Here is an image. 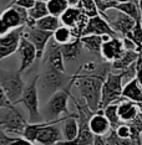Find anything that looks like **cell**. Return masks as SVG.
I'll return each instance as SVG.
<instances>
[{
    "label": "cell",
    "mask_w": 142,
    "mask_h": 145,
    "mask_svg": "<svg viewBox=\"0 0 142 145\" xmlns=\"http://www.w3.org/2000/svg\"><path fill=\"white\" fill-rule=\"evenodd\" d=\"M0 1H1V4H4V5H5V4L9 5V4H10V3L13 1V0H0Z\"/></svg>",
    "instance_id": "42"
},
{
    "label": "cell",
    "mask_w": 142,
    "mask_h": 145,
    "mask_svg": "<svg viewBox=\"0 0 142 145\" xmlns=\"http://www.w3.org/2000/svg\"><path fill=\"white\" fill-rule=\"evenodd\" d=\"M16 54H18L19 60H20V66L18 68V72L19 73H22V72H25L29 67H31L34 65V62L36 60V48L22 35L20 39V42H19V47H18Z\"/></svg>",
    "instance_id": "13"
},
{
    "label": "cell",
    "mask_w": 142,
    "mask_h": 145,
    "mask_svg": "<svg viewBox=\"0 0 142 145\" xmlns=\"http://www.w3.org/2000/svg\"><path fill=\"white\" fill-rule=\"evenodd\" d=\"M39 74L25 84L22 94L18 104H22L29 113V123H42L44 117L40 113V101H39ZM16 104V105H18Z\"/></svg>",
    "instance_id": "3"
},
{
    "label": "cell",
    "mask_w": 142,
    "mask_h": 145,
    "mask_svg": "<svg viewBox=\"0 0 142 145\" xmlns=\"http://www.w3.org/2000/svg\"><path fill=\"white\" fill-rule=\"evenodd\" d=\"M122 98L133 102L136 104H142V88L140 87L136 78H132L124 86Z\"/></svg>",
    "instance_id": "20"
},
{
    "label": "cell",
    "mask_w": 142,
    "mask_h": 145,
    "mask_svg": "<svg viewBox=\"0 0 142 145\" xmlns=\"http://www.w3.org/2000/svg\"><path fill=\"white\" fill-rule=\"evenodd\" d=\"M36 1H42V3H48L49 0H36Z\"/></svg>",
    "instance_id": "44"
},
{
    "label": "cell",
    "mask_w": 142,
    "mask_h": 145,
    "mask_svg": "<svg viewBox=\"0 0 142 145\" xmlns=\"http://www.w3.org/2000/svg\"><path fill=\"white\" fill-rule=\"evenodd\" d=\"M124 80H125V72L118 71L117 73L110 72L107 74L106 80L102 84L101 91V102H100V109L102 110L105 107L110 104L116 103L118 104L125 98H122V89H124Z\"/></svg>",
    "instance_id": "4"
},
{
    "label": "cell",
    "mask_w": 142,
    "mask_h": 145,
    "mask_svg": "<svg viewBox=\"0 0 142 145\" xmlns=\"http://www.w3.org/2000/svg\"><path fill=\"white\" fill-rule=\"evenodd\" d=\"M117 3H127V1H131V0H116Z\"/></svg>",
    "instance_id": "43"
},
{
    "label": "cell",
    "mask_w": 142,
    "mask_h": 145,
    "mask_svg": "<svg viewBox=\"0 0 142 145\" xmlns=\"http://www.w3.org/2000/svg\"><path fill=\"white\" fill-rule=\"evenodd\" d=\"M60 26H61L60 18H56V16H52V15L49 14L48 16H45V18L35 21L34 27H38V29H40V30L49 31V32H52V34H54V31L57 30Z\"/></svg>",
    "instance_id": "27"
},
{
    "label": "cell",
    "mask_w": 142,
    "mask_h": 145,
    "mask_svg": "<svg viewBox=\"0 0 142 145\" xmlns=\"http://www.w3.org/2000/svg\"><path fill=\"white\" fill-rule=\"evenodd\" d=\"M35 3H36V0H14V1H11L9 5H18V6H20V8L26 9V10H30L32 6L35 5Z\"/></svg>",
    "instance_id": "36"
},
{
    "label": "cell",
    "mask_w": 142,
    "mask_h": 145,
    "mask_svg": "<svg viewBox=\"0 0 142 145\" xmlns=\"http://www.w3.org/2000/svg\"><path fill=\"white\" fill-rule=\"evenodd\" d=\"M0 87L9 101L16 105L25 88V82L18 71H8L0 67Z\"/></svg>",
    "instance_id": "5"
},
{
    "label": "cell",
    "mask_w": 142,
    "mask_h": 145,
    "mask_svg": "<svg viewBox=\"0 0 142 145\" xmlns=\"http://www.w3.org/2000/svg\"><path fill=\"white\" fill-rule=\"evenodd\" d=\"M114 10L124 12L127 16L132 18L135 21H141V12H140V9H138V5L135 1H132V0L127 3H118L115 6Z\"/></svg>",
    "instance_id": "25"
},
{
    "label": "cell",
    "mask_w": 142,
    "mask_h": 145,
    "mask_svg": "<svg viewBox=\"0 0 142 145\" xmlns=\"http://www.w3.org/2000/svg\"><path fill=\"white\" fill-rule=\"evenodd\" d=\"M44 66L45 68L42 74H39V82H40L41 89L52 95L55 92L65 88L69 84L71 77H66L64 72L55 70L54 67H51L49 65Z\"/></svg>",
    "instance_id": "6"
},
{
    "label": "cell",
    "mask_w": 142,
    "mask_h": 145,
    "mask_svg": "<svg viewBox=\"0 0 142 145\" xmlns=\"http://www.w3.org/2000/svg\"><path fill=\"white\" fill-rule=\"evenodd\" d=\"M9 32H10V29L6 26V24L4 21H3V19L0 18V37H3V36L8 35Z\"/></svg>",
    "instance_id": "39"
},
{
    "label": "cell",
    "mask_w": 142,
    "mask_h": 145,
    "mask_svg": "<svg viewBox=\"0 0 142 145\" xmlns=\"http://www.w3.org/2000/svg\"><path fill=\"white\" fill-rule=\"evenodd\" d=\"M15 104H13L10 101H9V98L6 97L5 92L3 91V88L0 87V109L1 108H6V109H11V108H14Z\"/></svg>",
    "instance_id": "35"
},
{
    "label": "cell",
    "mask_w": 142,
    "mask_h": 145,
    "mask_svg": "<svg viewBox=\"0 0 142 145\" xmlns=\"http://www.w3.org/2000/svg\"><path fill=\"white\" fill-rule=\"evenodd\" d=\"M138 9L141 12V24H142V0H138Z\"/></svg>",
    "instance_id": "41"
},
{
    "label": "cell",
    "mask_w": 142,
    "mask_h": 145,
    "mask_svg": "<svg viewBox=\"0 0 142 145\" xmlns=\"http://www.w3.org/2000/svg\"><path fill=\"white\" fill-rule=\"evenodd\" d=\"M61 47V54H62V57H64V61L65 62H71V61H75L79 56L81 55L82 52V44L80 41V37L74 40L70 44H66V45H62L60 46Z\"/></svg>",
    "instance_id": "22"
},
{
    "label": "cell",
    "mask_w": 142,
    "mask_h": 145,
    "mask_svg": "<svg viewBox=\"0 0 142 145\" xmlns=\"http://www.w3.org/2000/svg\"><path fill=\"white\" fill-rule=\"evenodd\" d=\"M130 127L133 129L138 135L142 134V112L140 110L138 112V114L136 115V118H135L133 120H131L130 123H127Z\"/></svg>",
    "instance_id": "33"
},
{
    "label": "cell",
    "mask_w": 142,
    "mask_h": 145,
    "mask_svg": "<svg viewBox=\"0 0 142 145\" xmlns=\"http://www.w3.org/2000/svg\"><path fill=\"white\" fill-rule=\"evenodd\" d=\"M28 12H29V18L34 21H38L49 15L46 3H42V1H36L35 5L32 6L30 10H28Z\"/></svg>",
    "instance_id": "31"
},
{
    "label": "cell",
    "mask_w": 142,
    "mask_h": 145,
    "mask_svg": "<svg viewBox=\"0 0 142 145\" xmlns=\"http://www.w3.org/2000/svg\"><path fill=\"white\" fill-rule=\"evenodd\" d=\"M124 52H125V48H124V44H122V39L111 37L108 41L102 42L100 56L105 62L112 63V62L118 60Z\"/></svg>",
    "instance_id": "16"
},
{
    "label": "cell",
    "mask_w": 142,
    "mask_h": 145,
    "mask_svg": "<svg viewBox=\"0 0 142 145\" xmlns=\"http://www.w3.org/2000/svg\"><path fill=\"white\" fill-rule=\"evenodd\" d=\"M125 37L130 39L137 47H140L142 45V24H141V21H137L136 25L133 26V29L131 30V32H128L127 36H125Z\"/></svg>",
    "instance_id": "32"
},
{
    "label": "cell",
    "mask_w": 142,
    "mask_h": 145,
    "mask_svg": "<svg viewBox=\"0 0 142 145\" xmlns=\"http://www.w3.org/2000/svg\"><path fill=\"white\" fill-rule=\"evenodd\" d=\"M132 1H135V3H136V4L138 5V0H132Z\"/></svg>",
    "instance_id": "46"
},
{
    "label": "cell",
    "mask_w": 142,
    "mask_h": 145,
    "mask_svg": "<svg viewBox=\"0 0 142 145\" xmlns=\"http://www.w3.org/2000/svg\"><path fill=\"white\" fill-rule=\"evenodd\" d=\"M0 18L3 19V21L6 24V26L10 29V31H13L25 27L26 22L29 20V12L26 9L20 8L18 5H9L1 12Z\"/></svg>",
    "instance_id": "10"
},
{
    "label": "cell",
    "mask_w": 142,
    "mask_h": 145,
    "mask_svg": "<svg viewBox=\"0 0 142 145\" xmlns=\"http://www.w3.org/2000/svg\"><path fill=\"white\" fill-rule=\"evenodd\" d=\"M25 27L18 29V30H13L8 35L0 37V61L9 56L16 54L19 47V42L22 36Z\"/></svg>",
    "instance_id": "15"
},
{
    "label": "cell",
    "mask_w": 142,
    "mask_h": 145,
    "mask_svg": "<svg viewBox=\"0 0 142 145\" xmlns=\"http://www.w3.org/2000/svg\"><path fill=\"white\" fill-rule=\"evenodd\" d=\"M106 141V145H142L141 140H135V139H122V138L117 137V134L115 133V130H112L108 133L106 137L104 138Z\"/></svg>",
    "instance_id": "30"
},
{
    "label": "cell",
    "mask_w": 142,
    "mask_h": 145,
    "mask_svg": "<svg viewBox=\"0 0 142 145\" xmlns=\"http://www.w3.org/2000/svg\"><path fill=\"white\" fill-rule=\"evenodd\" d=\"M122 44H124L125 51H136L137 50V46L127 37H122Z\"/></svg>",
    "instance_id": "37"
},
{
    "label": "cell",
    "mask_w": 142,
    "mask_h": 145,
    "mask_svg": "<svg viewBox=\"0 0 142 145\" xmlns=\"http://www.w3.org/2000/svg\"><path fill=\"white\" fill-rule=\"evenodd\" d=\"M80 41L82 44V47L86 48L89 52L94 54L95 56H100L101 46H102V36L96 35H87V36H81Z\"/></svg>",
    "instance_id": "24"
},
{
    "label": "cell",
    "mask_w": 142,
    "mask_h": 145,
    "mask_svg": "<svg viewBox=\"0 0 142 145\" xmlns=\"http://www.w3.org/2000/svg\"><path fill=\"white\" fill-rule=\"evenodd\" d=\"M137 105H138V108H140V110L142 112V104H137Z\"/></svg>",
    "instance_id": "45"
},
{
    "label": "cell",
    "mask_w": 142,
    "mask_h": 145,
    "mask_svg": "<svg viewBox=\"0 0 142 145\" xmlns=\"http://www.w3.org/2000/svg\"><path fill=\"white\" fill-rule=\"evenodd\" d=\"M62 121H42L40 123L35 144L39 145H56L62 141V131L59 127Z\"/></svg>",
    "instance_id": "9"
},
{
    "label": "cell",
    "mask_w": 142,
    "mask_h": 145,
    "mask_svg": "<svg viewBox=\"0 0 142 145\" xmlns=\"http://www.w3.org/2000/svg\"><path fill=\"white\" fill-rule=\"evenodd\" d=\"M22 35L35 46L36 48V60H41L44 56L45 48L49 41L52 39V32L40 30L38 27H25Z\"/></svg>",
    "instance_id": "11"
},
{
    "label": "cell",
    "mask_w": 142,
    "mask_h": 145,
    "mask_svg": "<svg viewBox=\"0 0 142 145\" xmlns=\"http://www.w3.org/2000/svg\"><path fill=\"white\" fill-rule=\"evenodd\" d=\"M13 1H14V0H13Z\"/></svg>",
    "instance_id": "48"
},
{
    "label": "cell",
    "mask_w": 142,
    "mask_h": 145,
    "mask_svg": "<svg viewBox=\"0 0 142 145\" xmlns=\"http://www.w3.org/2000/svg\"><path fill=\"white\" fill-rule=\"evenodd\" d=\"M3 114H0V123H1V128L5 131L10 134H14V137L20 135L24 131L28 121L22 117V114L19 110L18 105H15L11 109H6V108H1Z\"/></svg>",
    "instance_id": "7"
},
{
    "label": "cell",
    "mask_w": 142,
    "mask_h": 145,
    "mask_svg": "<svg viewBox=\"0 0 142 145\" xmlns=\"http://www.w3.org/2000/svg\"><path fill=\"white\" fill-rule=\"evenodd\" d=\"M52 39L55 40L56 44H59L60 46L62 45H66V44H70L74 40H76V37L74 34V31L71 30V29L66 27V26H60V27L57 29V30L54 31V34H52Z\"/></svg>",
    "instance_id": "26"
},
{
    "label": "cell",
    "mask_w": 142,
    "mask_h": 145,
    "mask_svg": "<svg viewBox=\"0 0 142 145\" xmlns=\"http://www.w3.org/2000/svg\"><path fill=\"white\" fill-rule=\"evenodd\" d=\"M87 20L89 18L81 11L79 6H69L64 14L60 16L61 25L71 29L76 37H81Z\"/></svg>",
    "instance_id": "8"
},
{
    "label": "cell",
    "mask_w": 142,
    "mask_h": 145,
    "mask_svg": "<svg viewBox=\"0 0 142 145\" xmlns=\"http://www.w3.org/2000/svg\"><path fill=\"white\" fill-rule=\"evenodd\" d=\"M107 22L118 36L122 35V37H125V36H127L128 32H131V30L133 29V26L136 25L137 21H135L132 18L127 16L124 12L116 11V18L114 20H107Z\"/></svg>",
    "instance_id": "18"
},
{
    "label": "cell",
    "mask_w": 142,
    "mask_h": 145,
    "mask_svg": "<svg viewBox=\"0 0 142 145\" xmlns=\"http://www.w3.org/2000/svg\"><path fill=\"white\" fill-rule=\"evenodd\" d=\"M135 78L137 80L140 87L142 88V61L140 60H137L136 62V76H135Z\"/></svg>",
    "instance_id": "38"
},
{
    "label": "cell",
    "mask_w": 142,
    "mask_h": 145,
    "mask_svg": "<svg viewBox=\"0 0 142 145\" xmlns=\"http://www.w3.org/2000/svg\"><path fill=\"white\" fill-rule=\"evenodd\" d=\"M138 60V54L136 51H125L118 60L111 63V68L115 71H124L135 65Z\"/></svg>",
    "instance_id": "23"
},
{
    "label": "cell",
    "mask_w": 142,
    "mask_h": 145,
    "mask_svg": "<svg viewBox=\"0 0 142 145\" xmlns=\"http://www.w3.org/2000/svg\"><path fill=\"white\" fill-rule=\"evenodd\" d=\"M111 63L104 62L101 68L97 73L92 74H82V73H74L75 76V84L80 92L81 98L85 101L86 107L92 113H96L100 110V102H101V91L102 84L106 80L107 74L111 72Z\"/></svg>",
    "instance_id": "1"
},
{
    "label": "cell",
    "mask_w": 142,
    "mask_h": 145,
    "mask_svg": "<svg viewBox=\"0 0 142 145\" xmlns=\"http://www.w3.org/2000/svg\"><path fill=\"white\" fill-rule=\"evenodd\" d=\"M89 128L95 137L101 138H105L111 131V125L101 109L91 115L90 120H89Z\"/></svg>",
    "instance_id": "17"
},
{
    "label": "cell",
    "mask_w": 142,
    "mask_h": 145,
    "mask_svg": "<svg viewBox=\"0 0 142 145\" xmlns=\"http://www.w3.org/2000/svg\"><path fill=\"white\" fill-rule=\"evenodd\" d=\"M102 112H104L105 117L107 118L112 130H116L117 128L122 124V121L120 120V117H118V113H117V104L116 103L105 107L104 109H102Z\"/></svg>",
    "instance_id": "28"
},
{
    "label": "cell",
    "mask_w": 142,
    "mask_h": 145,
    "mask_svg": "<svg viewBox=\"0 0 142 145\" xmlns=\"http://www.w3.org/2000/svg\"><path fill=\"white\" fill-rule=\"evenodd\" d=\"M77 113L72 117H69L62 121V141H71L77 137L79 133V121Z\"/></svg>",
    "instance_id": "21"
},
{
    "label": "cell",
    "mask_w": 142,
    "mask_h": 145,
    "mask_svg": "<svg viewBox=\"0 0 142 145\" xmlns=\"http://www.w3.org/2000/svg\"><path fill=\"white\" fill-rule=\"evenodd\" d=\"M75 84V76H71V80L65 88L55 92L50 95L48 103L44 108V115L46 121H64L66 118L72 117L75 113H71L69 110V99L72 97L71 88Z\"/></svg>",
    "instance_id": "2"
},
{
    "label": "cell",
    "mask_w": 142,
    "mask_h": 145,
    "mask_svg": "<svg viewBox=\"0 0 142 145\" xmlns=\"http://www.w3.org/2000/svg\"><path fill=\"white\" fill-rule=\"evenodd\" d=\"M0 125H1V123H0Z\"/></svg>",
    "instance_id": "47"
},
{
    "label": "cell",
    "mask_w": 142,
    "mask_h": 145,
    "mask_svg": "<svg viewBox=\"0 0 142 145\" xmlns=\"http://www.w3.org/2000/svg\"><path fill=\"white\" fill-rule=\"evenodd\" d=\"M140 112V108L136 103L127 99H124L117 104V113L122 123H130L136 118V115Z\"/></svg>",
    "instance_id": "19"
},
{
    "label": "cell",
    "mask_w": 142,
    "mask_h": 145,
    "mask_svg": "<svg viewBox=\"0 0 142 145\" xmlns=\"http://www.w3.org/2000/svg\"><path fill=\"white\" fill-rule=\"evenodd\" d=\"M87 35H96V36L108 35L111 37H121L112 30V27L108 25L106 19H104L100 15L92 16L87 20L86 26H85L81 36H87Z\"/></svg>",
    "instance_id": "12"
},
{
    "label": "cell",
    "mask_w": 142,
    "mask_h": 145,
    "mask_svg": "<svg viewBox=\"0 0 142 145\" xmlns=\"http://www.w3.org/2000/svg\"><path fill=\"white\" fill-rule=\"evenodd\" d=\"M16 138H19V137H11V135H8L6 131L3 129L1 125H0V145H11L16 140Z\"/></svg>",
    "instance_id": "34"
},
{
    "label": "cell",
    "mask_w": 142,
    "mask_h": 145,
    "mask_svg": "<svg viewBox=\"0 0 142 145\" xmlns=\"http://www.w3.org/2000/svg\"><path fill=\"white\" fill-rule=\"evenodd\" d=\"M94 145H106V141H105V139L101 137H95Z\"/></svg>",
    "instance_id": "40"
},
{
    "label": "cell",
    "mask_w": 142,
    "mask_h": 145,
    "mask_svg": "<svg viewBox=\"0 0 142 145\" xmlns=\"http://www.w3.org/2000/svg\"><path fill=\"white\" fill-rule=\"evenodd\" d=\"M46 6H48L49 14L56 16V18H60L70 5H69L67 0H49L46 3Z\"/></svg>",
    "instance_id": "29"
},
{
    "label": "cell",
    "mask_w": 142,
    "mask_h": 145,
    "mask_svg": "<svg viewBox=\"0 0 142 145\" xmlns=\"http://www.w3.org/2000/svg\"><path fill=\"white\" fill-rule=\"evenodd\" d=\"M41 60H42V65H49L51 67H54L55 70L65 73L66 68H65L64 57H62V54H61V47L59 44H56L54 39H51L49 41Z\"/></svg>",
    "instance_id": "14"
}]
</instances>
